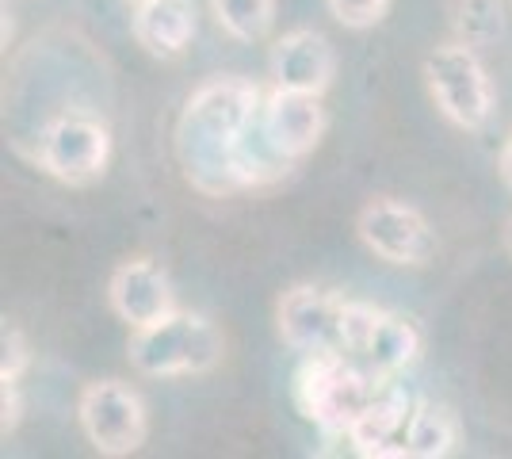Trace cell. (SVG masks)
Segmentation results:
<instances>
[{
	"label": "cell",
	"instance_id": "1",
	"mask_svg": "<svg viewBox=\"0 0 512 459\" xmlns=\"http://www.w3.org/2000/svg\"><path fill=\"white\" fill-rule=\"evenodd\" d=\"M264 92L241 77H214L188 96L176 123L180 165L203 196L253 188L245 169V134L260 115Z\"/></svg>",
	"mask_w": 512,
	"mask_h": 459
},
{
	"label": "cell",
	"instance_id": "2",
	"mask_svg": "<svg viewBox=\"0 0 512 459\" xmlns=\"http://www.w3.org/2000/svg\"><path fill=\"white\" fill-rule=\"evenodd\" d=\"M383 394V375L360 368L348 352H314L295 375V402L325 433H348L352 421Z\"/></svg>",
	"mask_w": 512,
	"mask_h": 459
},
{
	"label": "cell",
	"instance_id": "3",
	"mask_svg": "<svg viewBox=\"0 0 512 459\" xmlns=\"http://www.w3.org/2000/svg\"><path fill=\"white\" fill-rule=\"evenodd\" d=\"M226 341L211 318L192 310H172L153 326L134 329L130 337V364L142 375H203L222 364Z\"/></svg>",
	"mask_w": 512,
	"mask_h": 459
},
{
	"label": "cell",
	"instance_id": "4",
	"mask_svg": "<svg viewBox=\"0 0 512 459\" xmlns=\"http://www.w3.org/2000/svg\"><path fill=\"white\" fill-rule=\"evenodd\" d=\"M425 81L436 108L463 131H482L490 123L493 92L490 77L478 62V50L463 43H444L425 54Z\"/></svg>",
	"mask_w": 512,
	"mask_h": 459
},
{
	"label": "cell",
	"instance_id": "5",
	"mask_svg": "<svg viewBox=\"0 0 512 459\" xmlns=\"http://www.w3.org/2000/svg\"><path fill=\"white\" fill-rule=\"evenodd\" d=\"M77 417L100 456H130L146 440V406L119 379L88 383L77 398Z\"/></svg>",
	"mask_w": 512,
	"mask_h": 459
},
{
	"label": "cell",
	"instance_id": "6",
	"mask_svg": "<svg viewBox=\"0 0 512 459\" xmlns=\"http://www.w3.org/2000/svg\"><path fill=\"white\" fill-rule=\"evenodd\" d=\"M39 165L62 184H92L104 176L111 157V134L88 115H62L39 134Z\"/></svg>",
	"mask_w": 512,
	"mask_h": 459
},
{
	"label": "cell",
	"instance_id": "7",
	"mask_svg": "<svg viewBox=\"0 0 512 459\" xmlns=\"http://www.w3.org/2000/svg\"><path fill=\"white\" fill-rule=\"evenodd\" d=\"M360 241L390 264H428L436 253V234L425 215L398 199H371L356 219Z\"/></svg>",
	"mask_w": 512,
	"mask_h": 459
},
{
	"label": "cell",
	"instance_id": "8",
	"mask_svg": "<svg viewBox=\"0 0 512 459\" xmlns=\"http://www.w3.org/2000/svg\"><path fill=\"white\" fill-rule=\"evenodd\" d=\"M344 299L321 291V287H291L279 299V337L291 349L306 352H344L341 341Z\"/></svg>",
	"mask_w": 512,
	"mask_h": 459
},
{
	"label": "cell",
	"instance_id": "9",
	"mask_svg": "<svg viewBox=\"0 0 512 459\" xmlns=\"http://www.w3.org/2000/svg\"><path fill=\"white\" fill-rule=\"evenodd\" d=\"M260 119H264V134H268L272 150L287 157L291 165L302 161L325 134V108H321V96L314 92L272 88V92H264Z\"/></svg>",
	"mask_w": 512,
	"mask_h": 459
},
{
	"label": "cell",
	"instance_id": "10",
	"mask_svg": "<svg viewBox=\"0 0 512 459\" xmlns=\"http://www.w3.org/2000/svg\"><path fill=\"white\" fill-rule=\"evenodd\" d=\"M107 299L115 306V314L127 322L130 329H142L161 322L165 314L176 310V299H172V284L165 276L161 264L146 261H127L115 268L111 284H107Z\"/></svg>",
	"mask_w": 512,
	"mask_h": 459
},
{
	"label": "cell",
	"instance_id": "11",
	"mask_svg": "<svg viewBox=\"0 0 512 459\" xmlns=\"http://www.w3.org/2000/svg\"><path fill=\"white\" fill-rule=\"evenodd\" d=\"M337 54L329 39L314 27H295L272 46V85L291 92H314L321 96L333 85Z\"/></svg>",
	"mask_w": 512,
	"mask_h": 459
},
{
	"label": "cell",
	"instance_id": "12",
	"mask_svg": "<svg viewBox=\"0 0 512 459\" xmlns=\"http://www.w3.org/2000/svg\"><path fill=\"white\" fill-rule=\"evenodd\" d=\"M409 417H413V410H409L406 394L386 391L352 421V429L344 437H348L356 456H367V459L406 456V444H398V437L409 429Z\"/></svg>",
	"mask_w": 512,
	"mask_h": 459
},
{
	"label": "cell",
	"instance_id": "13",
	"mask_svg": "<svg viewBox=\"0 0 512 459\" xmlns=\"http://www.w3.org/2000/svg\"><path fill=\"white\" fill-rule=\"evenodd\" d=\"M195 35L192 0H138L134 12V39L153 58H176Z\"/></svg>",
	"mask_w": 512,
	"mask_h": 459
},
{
	"label": "cell",
	"instance_id": "14",
	"mask_svg": "<svg viewBox=\"0 0 512 459\" xmlns=\"http://www.w3.org/2000/svg\"><path fill=\"white\" fill-rule=\"evenodd\" d=\"M417 356H421V329L413 326L409 318H402V314H386L383 310L379 326L371 333V345H367V352H363L360 360L375 375L390 379V375H398L402 368H409Z\"/></svg>",
	"mask_w": 512,
	"mask_h": 459
},
{
	"label": "cell",
	"instance_id": "15",
	"mask_svg": "<svg viewBox=\"0 0 512 459\" xmlns=\"http://www.w3.org/2000/svg\"><path fill=\"white\" fill-rule=\"evenodd\" d=\"M459 440V421L448 406L436 402H417L406 429V456L413 459H440L448 456Z\"/></svg>",
	"mask_w": 512,
	"mask_h": 459
},
{
	"label": "cell",
	"instance_id": "16",
	"mask_svg": "<svg viewBox=\"0 0 512 459\" xmlns=\"http://www.w3.org/2000/svg\"><path fill=\"white\" fill-rule=\"evenodd\" d=\"M455 43L486 50L505 39V8L501 0H451L448 8Z\"/></svg>",
	"mask_w": 512,
	"mask_h": 459
},
{
	"label": "cell",
	"instance_id": "17",
	"mask_svg": "<svg viewBox=\"0 0 512 459\" xmlns=\"http://www.w3.org/2000/svg\"><path fill=\"white\" fill-rule=\"evenodd\" d=\"M218 27L237 43H256L276 23V0H211Z\"/></svg>",
	"mask_w": 512,
	"mask_h": 459
},
{
	"label": "cell",
	"instance_id": "18",
	"mask_svg": "<svg viewBox=\"0 0 512 459\" xmlns=\"http://www.w3.org/2000/svg\"><path fill=\"white\" fill-rule=\"evenodd\" d=\"M379 318H383V310L371 303H344V314H341V341H344V352L348 356H356L360 360L367 345H371V333L379 326Z\"/></svg>",
	"mask_w": 512,
	"mask_h": 459
},
{
	"label": "cell",
	"instance_id": "19",
	"mask_svg": "<svg viewBox=\"0 0 512 459\" xmlns=\"http://www.w3.org/2000/svg\"><path fill=\"white\" fill-rule=\"evenodd\" d=\"M325 4H329L333 20L344 23V27H356V31L375 27L390 8V0H325Z\"/></svg>",
	"mask_w": 512,
	"mask_h": 459
},
{
	"label": "cell",
	"instance_id": "20",
	"mask_svg": "<svg viewBox=\"0 0 512 459\" xmlns=\"http://www.w3.org/2000/svg\"><path fill=\"white\" fill-rule=\"evenodd\" d=\"M31 352H27V341L16 326H4V356H0V383H20L23 368H27Z\"/></svg>",
	"mask_w": 512,
	"mask_h": 459
},
{
	"label": "cell",
	"instance_id": "21",
	"mask_svg": "<svg viewBox=\"0 0 512 459\" xmlns=\"http://www.w3.org/2000/svg\"><path fill=\"white\" fill-rule=\"evenodd\" d=\"M0 387H4V433H8L20 421V383H0Z\"/></svg>",
	"mask_w": 512,
	"mask_h": 459
},
{
	"label": "cell",
	"instance_id": "22",
	"mask_svg": "<svg viewBox=\"0 0 512 459\" xmlns=\"http://www.w3.org/2000/svg\"><path fill=\"white\" fill-rule=\"evenodd\" d=\"M501 176H505V184L512 188V134L509 142H505V150H501Z\"/></svg>",
	"mask_w": 512,
	"mask_h": 459
},
{
	"label": "cell",
	"instance_id": "23",
	"mask_svg": "<svg viewBox=\"0 0 512 459\" xmlns=\"http://www.w3.org/2000/svg\"><path fill=\"white\" fill-rule=\"evenodd\" d=\"M505 241H509V253H512V222H509V234H505Z\"/></svg>",
	"mask_w": 512,
	"mask_h": 459
}]
</instances>
